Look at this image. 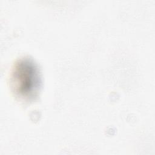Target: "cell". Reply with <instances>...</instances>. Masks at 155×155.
Returning a JSON list of instances; mask_svg holds the SVG:
<instances>
[{"label": "cell", "mask_w": 155, "mask_h": 155, "mask_svg": "<svg viewBox=\"0 0 155 155\" xmlns=\"http://www.w3.org/2000/svg\"><path fill=\"white\" fill-rule=\"evenodd\" d=\"M42 84L39 68L31 58L24 57L14 64L10 78L12 93L19 100L30 102L38 97Z\"/></svg>", "instance_id": "obj_1"}]
</instances>
